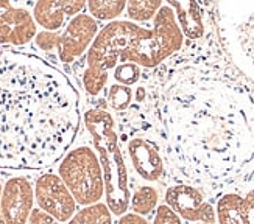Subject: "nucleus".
Returning <instances> with one entry per match:
<instances>
[{
	"label": "nucleus",
	"instance_id": "3",
	"mask_svg": "<svg viewBox=\"0 0 254 224\" xmlns=\"http://www.w3.org/2000/svg\"><path fill=\"white\" fill-rule=\"evenodd\" d=\"M83 118L102 164L106 204L111 209L113 215L120 217L128 212L131 190L128 184L127 164L119 145L116 121L108 111L100 108L87 109Z\"/></svg>",
	"mask_w": 254,
	"mask_h": 224
},
{
	"label": "nucleus",
	"instance_id": "26",
	"mask_svg": "<svg viewBox=\"0 0 254 224\" xmlns=\"http://www.w3.org/2000/svg\"><path fill=\"white\" fill-rule=\"evenodd\" d=\"M117 221L122 223V224H147V217L145 215H140L137 212H125L124 215L117 217Z\"/></svg>",
	"mask_w": 254,
	"mask_h": 224
},
{
	"label": "nucleus",
	"instance_id": "15",
	"mask_svg": "<svg viewBox=\"0 0 254 224\" xmlns=\"http://www.w3.org/2000/svg\"><path fill=\"white\" fill-rule=\"evenodd\" d=\"M217 221L222 224H247L244 196L226 192L220 196L217 203Z\"/></svg>",
	"mask_w": 254,
	"mask_h": 224
},
{
	"label": "nucleus",
	"instance_id": "4",
	"mask_svg": "<svg viewBox=\"0 0 254 224\" xmlns=\"http://www.w3.org/2000/svg\"><path fill=\"white\" fill-rule=\"evenodd\" d=\"M145 28L132 20H111L97 33L87 49L86 67L83 72L84 91L97 97L106 87L109 75L120 62V56L139 33Z\"/></svg>",
	"mask_w": 254,
	"mask_h": 224
},
{
	"label": "nucleus",
	"instance_id": "11",
	"mask_svg": "<svg viewBox=\"0 0 254 224\" xmlns=\"http://www.w3.org/2000/svg\"><path fill=\"white\" fill-rule=\"evenodd\" d=\"M36 33L38 24L33 13L14 6L11 0H0V46H27Z\"/></svg>",
	"mask_w": 254,
	"mask_h": 224
},
{
	"label": "nucleus",
	"instance_id": "7",
	"mask_svg": "<svg viewBox=\"0 0 254 224\" xmlns=\"http://www.w3.org/2000/svg\"><path fill=\"white\" fill-rule=\"evenodd\" d=\"M58 174L78 206L94 204L105 196V177L98 154L87 145L69 150L60 159Z\"/></svg>",
	"mask_w": 254,
	"mask_h": 224
},
{
	"label": "nucleus",
	"instance_id": "27",
	"mask_svg": "<svg viewBox=\"0 0 254 224\" xmlns=\"http://www.w3.org/2000/svg\"><path fill=\"white\" fill-rule=\"evenodd\" d=\"M67 3L72 9V14L76 16V14H80L81 11L86 8V3H87V0H67Z\"/></svg>",
	"mask_w": 254,
	"mask_h": 224
},
{
	"label": "nucleus",
	"instance_id": "17",
	"mask_svg": "<svg viewBox=\"0 0 254 224\" xmlns=\"http://www.w3.org/2000/svg\"><path fill=\"white\" fill-rule=\"evenodd\" d=\"M128 0H87L86 8L89 14L102 22H111L122 16Z\"/></svg>",
	"mask_w": 254,
	"mask_h": 224
},
{
	"label": "nucleus",
	"instance_id": "1",
	"mask_svg": "<svg viewBox=\"0 0 254 224\" xmlns=\"http://www.w3.org/2000/svg\"><path fill=\"white\" fill-rule=\"evenodd\" d=\"M156 112L176 181L209 192L254 185L253 89L211 64H184L164 83Z\"/></svg>",
	"mask_w": 254,
	"mask_h": 224
},
{
	"label": "nucleus",
	"instance_id": "21",
	"mask_svg": "<svg viewBox=\"0 0 254 224\" xmlns=\"http://www.w3.org/2000/svg\"><path fill=\"white\" fill-rule=\"evenodd\" d=\"M142 76V67L132 61H122L116 65L113 70V78L116 83L127 84V86H134L139 83Z\"/></svg>",
	"mask_w": 254,
	"mask_h": 224
},
{
	"label": "nucleus",
	"instance_id": "10",
	"mask_svg": "<svg viewBox=\"0 0 254 224\" xmlns=\"http://www.w3.org/2000/svg\"><path fill=\"white\" fill-rule=\"evenodd\" d=\"M98 28V20L91 14L80 13L69 19L58 41V58L63 64H73L80 56L87 52L94 42Z\"/></svg>",
	"mask_w": 254,
	"mask_h": 224
},
{
	"label": "nucleus",
	"instance_id": "25",
	"mask_svg": "<svg viewBox=\"0 0 254 224\" xmlns=\"http://www.w3.org/2000/svg\"><path fill=\"white\" fill-rule=\"evenodd\" d=\"M244 203H245L247 224H254V188L247 192V195L244 196Z\"/></svg>",
	"mask_w": 254,
	"mask_h": 224
},
{
	"label": "nucleus",
	"instance_id": "8",
	"mask_svg": "<svg viewBox=\"0 0 254 224\" xmlns=\"http://www.w3.org/2000/svg\"><path fill=\"white\" fill-rule=\"evenodd\" d=\"M36 204L61 223L70 221L76 212V199L58 173H42L35 181Z\"/></svg>",
	"mask_w": 254,
	"mask_h": 224
},
{
	"label": "nucleus",
	"instance_id": "24",
	"mask_svg": "<svg viewBox=\"0 0 254 224\" xmlns=\"http://www.w3.org/2000/svg\"><path fill=\"white\" fill-rule=\"evenodd\" d=\"M55 220L49 212H46L44 209H41L39 206L38 207H33L31 214L28 217V223L31 224H46V223H55Z\"/></svg>",
	"mask_w": 254,
	"mask_h": 224
},
{
	"label": "nucleus",
	"instance_id": "9",
	"mask_svg": "<svg viewBox=\"0 0 254 224\" xmlns=\"http://www.w3.org/2000/svg\"><path fill=\"white\" fill-rule=\"evenodd\" d=\"M165 203H167L183 221L190 223H217V212L211 203L204 199L203 192L192 184H175L165 190Z\"/></svg>",
	"mask_w": 254,
	"mask_h": 224
},
{
	"label": "nucleus",
	"instance_id": "23",
	"mask_svg": "<svg viewBox=\"0 0 254 224\" xmlns=\"http://www.w3.org/2000/svg\"><path fill=\"white\" fill-rule=\"evenodd\" d=\"M153 223L154 224H170V223L180 224V223H183V218L176 214L167 203H164V204H158L156 210H154Z\"/></svg>",
	"mask_w": 254,
	"mask_h": 224
},
{
	"label": "nucleus",
	"instance_id": "18",
	"mask_svg": "<svg viewBox=\"0 0 254 224\" xmlns=\"http://www.w3.org/2000/svg\"><path fill=\"white\" fill-rule=\"evenodd\" d=\"M161 201V193L154 185H142L131 195L129 207L132 212H137L140 215H150L156 210Z\"/></svg>",
	"mask_w": 254,
	"mask_h": 224
},
{
	"label": "nucleus",
	"instance_id": "20",
	"mask_svg": "<svg viewBox=\"0 0 254 224\" xmlns=\"http://www.w3.org/2000/svg\"><path fill=\"white\" fill-rule=\"evenodd\" d=\"M132 98H134V92H132L131 86L114 83L108 89V97H106L108 105L109 108L117 112L127 111L129 105L132 103Z\"/></svg>",
	"mask_w": 254,
	"mask_h": 224
},
{
	"label": "nucleus",
	"instance_id": "22",
	"mask_svg": "<svg viewBox=\"0 0 254 224\" xmlns=\"http://www.w3.org/2000/svg\"><path fill=\"white\" fill-rule=\"evenodd\" d=\"M60 30H44L38 31L35 36V44L44 52H55L58 47V41H60Z\"/></svg>",
	"mask_w": 254,
	"mask_h": 224
},
{
	"label": "nucleus",
	"instance_id": "14",
	"mask_svg": "<svg viewBox=\"0 0 254 224\" xmlns=\"http://www.w3.org/2000/svg\"><path fill=\"white\" fill-rule=\"evenodd\" d=\"M165 2L173 9L184 38L189 41H200L204 38V16L198 0H165Z\"/></svg>",
	"mask_w": 254,
	"mask_h": 224
},
{
	"label": "nucleus",
	"instance_id": "6",
	"mask_svg": "<svg viewBox=\"0 0 254 224\" xmlns=\"http://www.w3.org/2000/svg\"><path fill=\"white\" fill-rule=\"evenodd\" d=\"M184 46V35L176 22L173 9L162 5L153 19L151 28H143L129 42L120 56L122 61H132L142 69H154Z\"/></svg>",
	"mask_w": 254,
	"mask_h": 224
},
{
	"label": "nucleus",
	"instance_id": "28",
	"mask_svg": "<svg viewBox=\"0 0 254 224\" xmlns=\"http://www.w3.org/2000/svg\"><path fill=\"white\" fill-rule=\"evenodd\" d=\"M2 192H3V184L0 182V223H5L3 215H2Z\"/></svg>",
	"mask_w": 254,
	"mask_h": 224
},
{
	"label": "nucleus",
	"instance_id": "16",
	"mask_svg": "<svg viewBox=\"0 0 254 224\" xmlns=\"http://www.w3.org/2000/svg\"><path fill=\"white\" fill-rule=\"evenodd\" d=\"M69 223L73 224H109L113 223V212L106 203L97 201L94 204L83 206L76 210Z\"/></svg>",
	"mask_w": 254,
	"mask_h": 224
},
{
	"label": "nucleus",
	"instance_id": "12",
	"mask_svg": "<svg viewBox=\"0 0 254 224\" xmlns=\"http://www.w3.org/2000/svg\"><path fill=\"white\" fill-rule=\"evenodd\" d=\"M35 185L24 176L9 177L3 184L2 215L8 224L28 223V217L35 207Z\"/></svg>",
	"mask_w": 254,
	"mask_h": 224
},
{
	"label": "nucleus",
	"instance_id": "13",
	"mask_svg": "<svg viewBox=\"0 0 254 224\" xmlns=\"http://www.w3.org/2000/svg\"><path fill=\"white\" fill-rule=\"evenodd\" d=\"M131 165L139 177L156 182L164 176V158L158 145L147 137H132L128 142Z\"/></svg>",
	"mask_w": 254,
	"mask_h": 224
},
{
	"label": "nucleus",
	"instance_id": "5",
	"mask_svg": "<svg viewBox=\"0 0 254 224\" xmlns=\"http://www.w3.org/2000/svg\"><path fill=\"white\" fill-rule=\"evenodd\" d=\"M217 25L231 61L254 83V0H220Z\"/></svg>",
	"mask_w": 254,
	"mask_h": 224
},
{
	"label": "nucleus",
	"instance_id": "2",
	"mask_svg": "<svg viewBox=\"0 0 254 224\" xmlns=\"http://www.w3.org/2000/svg\"><path fill=\"white\" fill-rule=\"evenodd\" d=\"M80 123V94L67 75L35 53L0 46V170L52 167Z\"/></svg>",
	"mask_w": 254,
	"mask_h": 224
},
{
	"label": "nucleus",
	"instance_id": "19",
	"mask_svg": "<svg viewBox=\"0 0 254 224\" xmlns=\"http://www.w3.org/2000/svg\"><path fill=\"white\" fill-rule=\"evenodd\" d=\"M162 2L164 0H128L127 3L128 19L136 22V24L150 22L162 8Z\"/></svg>",
	"mask_w": 254,
	"mask_h": 224
}]
</instances>
